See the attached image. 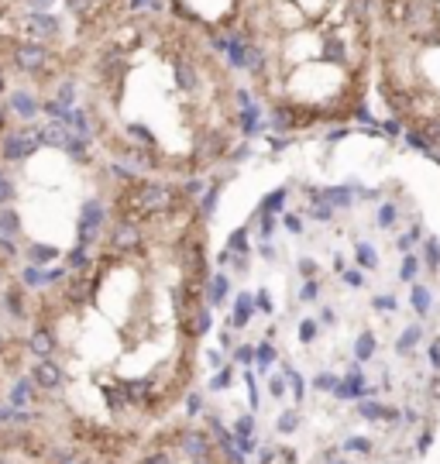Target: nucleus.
I'll use <instances>...</instances> for the list:
<instances>
[{
    "label": "nucleus",
    "instance_id": "f257e3e1",
    "mask_svg": "<svg viewBox=\"0 0 440 464\" xmlns=\"http://www.w3.org/2000/svg\"><path fill=\"white\" fill-rule=\"evenodd\" d=\"M0 464H83L73 443L35 409H0Z\"/></svg>",
    "mask_w": 440,
    "mask_h": 464
},
{
    "label": "nucleus",
    "instance_id": "f03ea898",
    "mask_svg": "<svg viewBox=\"0 0 440 464\" xmlns=\"http://www.w3.org/2000/svg\"><path fill=\"white\" fill-rule=\"evenodd\" d=\"M38 145H42L38 131H28V127L8 131L4 138H0V158L4 162H28L38 151Z\"/></svg>",
    "mask_w": 440,
    "mask_h": 464
},
{
    "label": "nucleus",
    "instance_id": "7ed1b4c3",
    "mask_svg": "<svg viewBox=\"0 0 440 464\" xmlns=\"http://www.w3.org/2000/svg\"><path fill=\"white\" fill-rule=\"evenodd\" d=\"M14 62H18L25 73H42L45 62H49V52H45L42 45H21V49L14 52Z\"/></svg>",
    "mask_w": 440,
    "mask_h": 464
},
{
    "label": "nucleus",
    "instance_id": "20e7f679",
    "mask_svg": "<svg viewBox=\"0 0 440 464\" xmlns=\"http://www.w3.org/2000/svg\"><path fill=\"white\" fill-rule=\"evenodd\" d=\"M11 110H14L18 117L32 121V117H35V114H38L42 107H38V100H35V97H32L28 90H14V93H11Z\"/></svg>",
    "mask_w": 440,
    "mask_h": 464
},
{
    "label": "nucleus",
    "instance_id": "39448f33",
    "mask_svg": "<svg viewBox=\"0 0 440 464\" xmlns=\"http://www.w3.org/2000/svg\"><path fill=\"white\" fill-rule=\"evenodd\" d=\"M28 25H32L28 32H32L35 38H52V35L59 32V21H56V18H49V14H32V21H28Z\"/></svg>",
    "mask_w": 440,
    "mask_h": 464
},
{
    "label": "nucleus",
    "instance_id": "423d86ee",
    "mask_svg": "<svg viewBox=\"0 0 440 464\" xmlns=\"http://www.w3.org/2000/svg\"><path fill=\"white\" fill-rule=\"evenodd\" d=\"M175 83L182 90H196V69L189 62H175Z\"/></svg>",
    "mask_w": 440,
    "mask_h": 464
},
{
    "label": "nucleus",
    "instance_id": "0eeeda50",
    "mask_svg": "<svg viewBox=\"0 0 440 464\" xmlns=\"http://www.w3.org/2000/svg\"><path fill=\"white\" fill-rule=\"evenodd\" d=\"M69 4V11H76V14H86L90 8H93V0H66Z\"/></svg>",
    "mask_w": 440,
    "mask_h": 464
},
{
    "label": "nucleus",
    "instance_id": "6e6552de",
    "mask_svg": "<svg viewBox=\"0 0 440 464\" xmlns=\"http://www.w3.org/2000/svg\"><path fill=\"white\" fill-rule=\"evenodd\" d=\"M392 220H395V206H382V210H378V223H382V227H389Z\"/></svg>",
    "mask_w": 440,
    "mask_h": 464
},
{
    "label": "nucleus",
    "instance_id": "1a4fd4ad",
    "mask_svg": "<svg viewBox=\"0 0 440 464\" xmlns=\"http://www.w3.org/2000/svg\"><path fill=\"white\" fill-rule=\"evenodd\" d=\"M358 262H361V265H375V255H371L368 245H358Z\"/></svg>",
    "mask_w": 440,
    "mask_h": 464
},
{
    "label": "nucleus",
    "instance_id": "9d476101",
    "mask_svg": "<svg viewBox=\"0 0 440 464\" xmlns=\"http://www.w3.org/2000/svg\"><path fill=\"white\" fill-rule=\"evenodd\" d=\"M354 14H358L361 21L368 18V0H354Z\"/></svg>",
    "mask_w": 440,
    "mask_h": 464
},
{
    "label": "nucleus",
    "instance_id": "9b49d317",
    "mask_svg": "<svg viewBox=\"0 0 440 464\" xmlns=\"http://www.w3.org/2000/svg\"><path fill=\"white\" fill-rule=\"evenodd\" d=\"M32 8H35V14H38V11H49L52 0H32Z\"/></svg>",
    "mask_w": 440,
    "mask_h": 464
},
{
    "label": "nucleus",
    "instance_id": "f8f14e48",
    "mask_svg": "<svg viewBox=\"0 0 440 464\" xmlns=\"http://www.w3.org/2000/svg\"><path fill=\"white\" fill-rule=\"evenodd\" d=\"M413 276H416V262H406L402 265V279H413Z\"/></svg>",
    "mask_w": 440,
    "mask_h": 464
}]
</instances>
